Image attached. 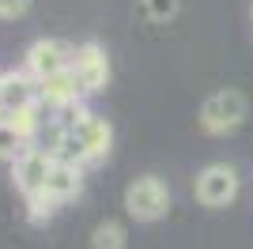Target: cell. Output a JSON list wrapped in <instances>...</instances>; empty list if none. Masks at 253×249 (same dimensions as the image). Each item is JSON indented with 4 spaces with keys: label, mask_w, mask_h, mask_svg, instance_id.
I'll use <instances>...</instances> for the list:
<instances>
[{
    "label": "cell",
    "mask_w": 253,
    "mask_h": 249,
    "mask_svg": "<svg viewBox=\"0 0 253 249\" xmlns=\"http://www.w3.org/2000/svg\"><path fill=\"white\" fill-rule=\"evenodd\" d=\"M121 200H125V215L132 219V223H159V219L170 215V204H174L170 185L159 174L132 177L125 185V197Z\"/></svg>",
    "instance_id": "obj_2"
},
{
    "label": "cell",
    "mask_w": 253,
    "mask_h": 249,
    "mask_svg": "<svg viewBox=\"0 0 253 249\" xmlns=\"http://www.w3.org/2000/svg\"><path fill=\"white\" fill-rule=\"evenodd\" d=\"M72 49L76 45H68V42H61V38H38V42H31L23 68H27L34 80H49V76L72 68Z\"/></svg>",
    "instance_id": "obj_6"
},
{
    "label": "cell",
    "mask_w": 253,
    "mask_h": 249,
    "mask_svg": "<svg viewBox=\"0 0 253 249\" xmlns=\"http://www.w3.org/2000/svg\"><path fill=\"white\" fill-rule=\"evenodd\" d=\"M246 114H250V98L238 87H219L201 102V128L208 136H227L246 121Z\"/></svg>",
    "instance_id": "obj_3"
},
{
    "label": "cell",
    "mask_w": 253,
    "mask_h": 249,
    "mask_svg": "<svg viewBox=\"0 0 253 249\" xmlns=\"http://www.w3.org/2000/svg\"><path fill=\"white\" fill-rule=\"evenodd\" d=\"M23 151H31V144L23 140L15 128H11L4 117H0V159H8V163H15V159L23 155Z\"/></svg>",
    "instance_id": "obj_13"
},
{
    "label": "cell",
    "mask_w": 253,
    "mask_h": 249,
    "mask_svg": "<svg viewBox=\"0 0 253 249\" xmlns=\"http://www.w3.org/2000/svg\"><path fill=\"white\" fill-rule=\"evenodd\" d=\"M23 208H27V219H31L34 227H42V223H49L57 211H61V204L49 197V193H34V197H23Z\"/></svg>",
    "instance_id": "obj_12"
},
{
    "label": "cell",
    "mask_w": 253,
    "mask_h": 249,
    "mask_svg": "<svg viewBox=\"0 0 253 249\" xmlns=\"http://www.w3.org/2000/svg\"><path fill=\"white\" fill-rule=\"evenodd\" d=\"M250 15H253V4H250Z\"/></svg>",
    "instance_id": "obj_16"
},
{
    "label": "cell",
    "mask_w": 253,
    "mask_h": 249,
    "mask_svg": "<svg viewBox=\"0 0 253 249\" xmlns=\"http://www.w3.org/2000/svg\"><path fill=\"white\" fill-rule=\"evenodd\" d=\"M125 246H128V230L117 219H102L91 230V249H125Z\"/></svg>",
    "instance_id": "obj_11"
},
{
    "label": "cell",
    "mask_w": 253,
    "mask_h": 249,
    "mask_svg": "<svg viewBox=\"0 0 253 249\" xmlns=\"http://www.w3.org/2000/svg\"><path fill=\"white\" fill-rule=\"evenodd\" d=\"M53 163H57V159L45 155V151H38V147L23 151V155L11 163V181H15V189H19L23 197H34V193H42V189L49 185Z\"/></svg>",
    "instance_id": "obj_8"
},
{
    "label": "cell",
    "mask_w": 253,
    "mask_h": 249,
    "mask_svg": "<svg viewBox=\"0 0 253 249\" xmlns=\"http://www.w3.org/2000/svg\"><path fill=\"white\" fill-rule=\"evenodd\" d=\"M34 8V0H0V23H15Z\"/></svg>",
    "instance_id": "obj_15"
},
{
    "label": "cell",
    "mask_w": 253,
    "mask_h": 249,
    "mask_svg": "<svg viewBox=\"0 0 253 249\" xmlns=\"http://www.w3.org/2000/svg\"><path fill=\"white\" fill-rule=\"evenodd\" d=\"M238 189H242V177L231 163H208L197 174L193 193H197V204H204L208 211H223L238 200Z\"/></svg>",
    "instance_id": "obj_4"
},
{
    "label": "cell",
    "mask_w": 253,
    "mask_h": 249,
    "mask_svg": "<svg viewBox=\"0 0 253 249\" xmlns=\"http://www.w3.org/2000/svg\"><path fill=\"white\" fill-rule=\"evenodd\" d=\"M38 98L45 102V110L57 117L72 114V110H84L87 106V87L80 83V76L72 72V68H64V72L49 76V80H38Z\"/></svg>",
    "instance_id": "obj_5"
},
{
    "label": "cell",
    "mask_w": 253,
    "mask_h": 249,
    "mask_svg": "<svg viewBox=\"0 0 253 249\" xmlns=\"http://www.w3.org/2000/svg\"><path fill=\"white\" fill-rule=\"evenodd\" d=\"M38 102V80H34L27 68H11V72H0V110L11 114V110H23V106Z\"/></svg>",
    "instance_id": "obj_9"
},
{
    "label": "cell",
    "mask_w": 253,
    "mask_h": 249,
    "mask_svg": "<svg viewBox=\"0 0 253 249\" xmlns=\"http://www.w3.org/2000/svg\"><path fill=\"white\" fill-rule=\"evenodd\" d=\"M64 124H68V147H64V159L80 166H95L110 155L114 147V124L106 121L95 110H72L64 114Z\"/></svg>",
    "instance_id": "obj_1"
},
{
    "label": "cell",
    "mask_w": 253,
    "mask_h": 249,
    "mask_svg": "<svg viewBox=\"0 0 253 249\" xmlns=\"http://www.w3.org/2000/svg\"><path fill=\"white\" fill-rule=\"evenodd\" d=\"M84 174H87V166L80 163H68V159H57L53 163V174H49V185H45V193H49L57 204H72L80 193H84Z\"/></svg>",
    "instance_id": "obj_10"
},
{
    "label": "cell",
    "mask_w": 253,
    "mask_h": 249,
    "mask_svg": "<svg viewBox=\"0 0 253 249\" xmlns=\"http://www.w3.org/2000/svg\"><path fill=\"white\" fill-rule=\"evenodd\" d=\"M72 72L80 76V83L87 87V94L106 91L110 83V53L98 45V42H84L72 49Z\"/></svg>",
    "instance_id": "obj_7"
},
{
    "label": "cell",
    "mask_w": 253,
    "mask_h": 249,
    "mask_svg": "<svg viewBox=\"0 0 253 249\" xmlns=\"http://www.w3.org/2000/svg\"><path fill=\"white\" fill-rule=\"evenodd\" d=\"M140 11L148 23H170L181 11V0H140Z\"/></svg>",
    "instance_id": "obj_14"
}]
</instances>
